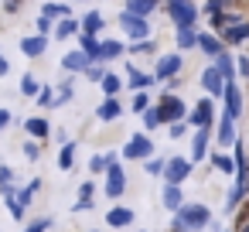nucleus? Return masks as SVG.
<instances>
[{
	"instance_id": "obj_1",
	"label": "nucleus",
	"mask_w": 249,
	"mask_h": 232,
	"mask_svg": "<svg viewBox=\"0 0 249 232\" xmlns=\"http://www.w3.org/2000/svg\"><path fill=\"white\" fill-rule=\"evenodd\" d=\"M174 215H178V222H181L188 232H198V229H205V225L212 222V208L201 205V201H184Z\"/></svg>"
},
{
	"instance_id": "obj_2",
	"label": "nucleus",
	"mask_w": 249,
	"mask_h": 232,
	"mask_svg": "<svg viewBox=\"0 0 249 232\" xmlns=\"http://www.w3.org/2000/svg\"><path fill=\"white\" fill-rule=\"evenodd\" d=\"M167 18L174 28H195L201 14L195 7V0H167Z\"/></svg>"
},
{
	"instance_id": "obj_3",
	"label": "nucleus",
	"mask_w": 249,
	"mask_h": 232,
	"mask_svg": "<svg viewBox=\"0 0 249 232\" xmlns=\"http://www.w3.org/2000/svg\"><path fill=\"white\" fill-rule=\"evenodd\" d=\"M157 113H160V123H178V120H188V106H184V99L181 96H174V92H164L160 99H157Z\"/></svg>"
},
{
	"instance_id": "obj_4",
	"label": "nucleus",
	"mask_w": 249,
	"mask_h": 232,
	"mask_svg": "<svg viewBox=\"0 0 249 232\" xmlns=\"http://www.w3.org/2000/svg\"><path fill=\"white\" fill-rule=\"evenodd\" d=\"M191 157H167L164 161V184H184L191 174Z\"/></svg>"
},
{
	"instance_id": "obj_5",
	"label": "nucleus",
	"mask_w": 249,
	"mask_h": 232,
	"mask_svg": "<svg viewBox=\"0 0 249 232\" xmlns=\"http://www.w3.org/2000/svg\"><path fill=\"white\" fill-rule=\"evenodd\" d=\"M154 154V140L147 137V133H133L130 140H126V147H123V157L126 161H147Z\"/></svg>"
},
{
	"instance_id": "obj_6",
	"label": "nucleus",
	"mask_w": 249,
	"mask_h": 232,
	"mask_svg": "<svg viewBox=\"0 0 249 232\" xmlns=\"http://www.w3.org/2000/svg\"><path fill=\"white\" fill-rule=\"evenodd\" d=\"M120 28H123L133 41L150 38V24H147V18H137V14H130V11H123V14H120Z\"/></svg>"
},
{
	"instance_id": "obj_7",
	"label": "nucleus",
	"mask_w": 249,
	"mask_h": 232,
	"mask_svg": "<svg viewBox=\"0 0 249 232\" xmlns=\"http://www.w3.org/2000/svg\"><path fill=\"white\" fill-rule=\"evenodd\" d=\"M181 65H184V62H181V55H178V52H167V55H160V58H157L154 79H157V82H167V79H174V75L181 72Z\"/></svg>"
},
{
	"instance_id": "obj_8",
	"label": "nucleus",
	"mask_w": 249,
	"mask_h": 232,
	"mask_svg": "<svg viewBox=\"0 0 249 232\" xmlns=\"http://www.w3.org/2000/svg\"><path fill=\"white\" fill-rule=\"evenodd\" d=\"M123 191H126V174H123L120 161H113V164L106 167V195L116 201V198H123Z\"/></svg>"
},
{
	"instance_id": "obj_9",
	"label": "nucleus",
	"mask_w": 249,
	"mask_h": 232,
	"mask_svg": "<svg viewBox=\"0 0 249 232\" xmlns=\"http://www.w3.org/2000/svg\"><path fill=\"white\" fill-rule=\"evenodd\" d=\"M215 123V103L212 99H198L195 109L188 113V126H212Z\"/></svg>"
},
{
	"instance_id": "obj_10",
	"label": "nucleus",
	"mask_w": 249,
	"mask_h": 232,
	"mask_svg": "<svg viewBox=\"0 0 249 232\" xmlns=\"http://www.w3.org/2000/svg\"><path fill=\"white\" fill-rule=\"evenodd\" d=\"M208 137H212V126H195V140H191V164L205 161L208 157Z\"/></svg>"
},
{
	"instance_id": "obj_11",
	"label": "nucleus",
	"mask_w": 249,
	"mask_h": 232,
	"mask_svg": "<svg viewBox=\"0 0 249 232\" xmlns=\"http://www.w3.org/2000/svg\"><path fill=\"white\" fill-rule=\"evenodd\" d=\"M201 86H205L208 96H222V92H225V79H222L218 65H208V69L201 72Z\"/></svg>"
},
{
	"instance_id": "obj_12",
	"label": "nucleus",
	"mask_w": 249,
	"mask_h": 232,
	"mask_svg": "<svg viewBox=\"0 0 249 232\" xmlns=\"http://www.w3.org/2000/svg\"><path fill=\"white\" fill-rule=\"evenodd\" d=\"M21 52L28 58H41L48 52V35H28V38H21Z\"/></svg>"
},
{
	"instance_id": "obj_13",
	"label": "nucleus",
	"mask_w": 249,
	"mask_h": 232,
	"mask_svg": "<svg viewBox=\"0 0 249 232\" xmlns=\"http://www.w3.org/2000/svg\"><path fill=\"white\" fill-rule=\"evenodd\" d=\"M225 113L232 116V120H239L242 116V92H239V86L235 82H225Z\"/></svg>"
},
{
	"instance_id": "obj_14",
	"label": "nucleus",
	"mask_w": 249,
	"mask_h": 232,
	"mask_svg": "<svg viewBox=\"0 0 249 232\" xmlns=\"http://www.w3.org/2000/svg\"><path fill=\"white\" fill-rule=\"evenodd\" d=\"M89 65H92V58H89L82 48H75V52H69V55L62 58V69H65V72H86Z\"/></svg>"
},
{
	"instance_id": "obj_15",
	"label": "nucleus",
	"mask_w": 249,
	"mask_h": 232,
	"mask_svg": "<svg viewBox=\"0 0 249 232\" xmlns=\"http://www.w3.org/2000/svg\"><path fill=\"white\" fill-rule=\"evenodd\" d=\"M79 48L92 58V62H103L99 58V52H103V41H99V35H86V31H79Z\"/></svg>"
},
{
	"instance_id": "obj_16",
	"label": "nucleus",
	"mask_w": 249,
	"mask_h": 232,
	"mask_svg": "<svg viewBox=\"0 0 249 232\" xmlns=\"http://www.w3.org/2000/svg\"><path fill=\"white\" fill-rule=\"evenodd\" d=\"M120 113H123V106L116 103V96H106V99L99 103V109H96V116H99L103 123H113V120H120Z\"/></svg>"
},
{
	"instance_id": "obj_17",
	"label": "nucleus",
	"mask_w": 249,
	"mask_h": 232,
	"mask_svg": "<svg viewBox=\"0 0 249 232\" xmlns=\"http://www.w3.org/2000/svg\"><path fill=\"white\" fill-rule=\"evenodd\" d=\"M215 137H218V147H232L235 143V120L229 113H222V126L215 130Z\"/></svg>"
},
{
	"instance_id": "obj_18",
	"label": "nucleus",
	"mask_w": 249,
	"mask_h": 232,
	"mask_svg": "<svg viewBox=\"0 0 249 232\" xmlns=\"http://www.w3.org/2000/svg\"><path fill=\"white\" fill-rule=\"evenodd\" d=\"M218 35H222V41H225V45H239V41H246V38H249V24H246V21H239V24L222 28Z\"/></svg>"
},
{
	"instance_id": "obj_19",
	"label": "nucleus",
	"mask_w": 249,
	"mask_h": 232,
	"mask_svg": "<svg viewBox=\"0 0 249 232\" xmlns=\"http://www.w3.org/2000/svg\"><path fill=\"white\" fill-rule=\"evenodd\" d=\"M79 28H82L86 35H99V31L106 28V18H103L99 11H86V18L79 21Z\"/></svg>"
},
{
	"instance_id": "obj_20",
	"label": "nucleus",
	"mask_w": 249,
	"mask_h": 232,
	"mask_svg": "<svg viewBox=\"0 0 249 232\" xmlns=\"http://www.w3.org/2000/svg\"><path fill=\"white\" fill-rule=\"evenodd\" d=\"M198 48H201L205 55H212V58H215V55H218V52H222L225 45H222V38H218V35H208V31H198Z\"/></svg>"
},
{
	"instance_id": "obj_21",
	"label": "nucleus",
	"mask_w": 249,
	"mask_h": 232,
	"mask_svg": "<svg viewBox=\"0 0 249 232\" xmlns=\"http://www.w3.org/2000/svg\"><path fill=\"white\" fill-rule=\"evenodd\" d=\"M215 65H218V72H222V79H225V82H232V79L239 75V72H235V58H232L225 48L215 55Z\"/></svg>"
},
{
	"instance_id": "obj_22",
	"label": "nucleus",
	"mask_w": 249,
	"mask_h": 232,
	"mask_svg": "<svg viewBox=\"0 0 249 232\" xmlns=\"http://www.w3.org/2000/svg\"><path fill=\"white\" fill-rule=\"evenodd\" d=\"M133 222V208H109L106 212V225H113V229H123V225H130Z\"/></svg>"
},
{
	"instance_id": "obj_23",
	"label": "nucleus",
	"mask_w": 249,
	"mask_h": 232,
	"mask_svg": "<svg viewBox=\"0 0 249 232\" xmlns=\"http://www.w3.org/2000/svg\"><path fill=\"white\" fill-rule=\"evenodd\" d=\"M24 130H28V133H31L35 140H45V137H48V130H52V123H48L45 116H28Z\"/></svg>"
},
{
	"instance_id": "obj_24",
	"label": "nucleus",
	"mask_w": 249,
	"mask_h": 232,
	"mask_svg": "<svg viewBox=\"0 0 249 232\" xmlns=\"http://www.w3.org/2000/svg\"><path fill=\"white\" fill-rule=\"evenodd\" d=\"M181 205H184L181 184H164V208H167V212H178Z\"/></svg>"
},
{
	"instance_id": "obj_25",
	"label": "nucleus",
	"mask_w": 249,
	"mask_h": 232,
	"mask_svg": "<svg viewBox=\"0 0 249 232\" xmlns=\"http://www.w3.org/2000/svg\"><path fill=\"white\" fill-rule=\"evenodd\" d=\"M92 191H96L92 181H82V184H79V201L72 205V212H89V208H92Z\"/></svg>"
},
{
	"instance_id": "obj_26",
	"label": "nucleus",
	"mask_w": 249,
	"mask_h": 232,
	"mask_svg": "<svg viewBox=\"0 0 249 232\" xmlns=\"http://www.w3.org/2000/svg\"><path fill=\"white\" fill-rule=\"evenodd\" d=\"M157 4H160V0H126V11L137 14V18H150Z\"/></svg>"
},
{
	"instance_id": "obj_27",
	"label": "nucleus",
	"mask_w": 249,
	"mask_h": 232,
	"mask_svg": "<svg viewBox=\"0 0 249 232\" xmlns=\"http://www.w3.org/2000/svg\"><path fill=\"white\" fill-rule=\"evenodd\" d=\"M82 28H79V21L75 18H58V24H55V35H58V41H65V38H72V35H79Z\"/></svg>"
},
{
	"instance_id": "obj_28",
	"label": "nucleus",
	"mask_w": 249,
	"mask_h": 232,
	"mask_svg": "<svg viewBox=\"0 0 249 232\" xmlns=\"http://www.w3.org/2000/svg\"><path fill=\"white\" fill-rule=\"evenodd\" d=\"M120 55H126V45H123V41H116V38L103 41V52H99V58H103V62H109V58H120Z\"/></svg>"
},
{
	"instance_id": "obj_29",
	"label": "nucleus",
	"mask_w": 249,
	"mask_h": 232,
	"mask_svg": "<svg viewBox=\"0 0 249 232\" xmlns=\"http://www.w3.org/2000/svg\"><path fill=\"white\" fill-rule=\"evenodd\" d=\"M126 72H130V79H126V86H130V89H133V92H140V89H147V86H150V82H154V75H147V72H137V69H133V65H130V69H126Z\"/></svg>"
},
{
	"instance_id": "obj_30",
	"label": "nucleus",
	"mask_w": 249,
	"mask_h": 232,
	"mask_svg": "<svg viewBox=\"0 0 249 232\" xmlns=\"http://www.w3.org/2000/svg\"><path fill=\"white\" fill-rule=\"evenodd\" d=\"M198 45V28H178V48H195Z\"/></svg>"
},
{
	"instance_id": "obj_31",
	"label": "nucleus",
	"mask_w": 249,
	"mask_h": 232,
	"mask_svg": "<svg viewBox=\"0 0 249 232\" xmlns=\"http://www.w3.org/2000/svg\"><path fill=\"white\" fill-rule=\"evenodd\" d=\"M99 86H103V92H106V96H116V92L123 89V79H120V75H113V72H106Z\"/></svg>"
},
{
	"instance_id": "obj_32",
	"label": "nucleus",
	"mask_w": 249,
	"mask_h": 232,
	"mask_svg": "<svg viewBox=\"0 0 249 232\" xmlns=\"http://www.w3.org/2000/svg\"><path fill=\"white\" fill-rule=\"evenodd\" d=\"M150 52H157V45H154L150 38H143V41H133V45H126V55H150Z\"/></svg>"
},
{
	"instance_id": "obj_33",
	"label": "nucleus",
	"mask_w": 249,
	"mask_h": 232,
	"mask_svg": "<svg viewBox=\"0 0 249 232\" xmlns=\"http://www.w3.org/2000/svg\"><path fill=\"white\" fill-rule=\"evenodd\" d=\"M75 164V143H62V154H58V167L69 171Z\"/></svg>"
},
{
	"instance_id": "obj_34",
	"label": "nucleus",
	"mask_w": 249,
	"mask_h": 232,
	"mask_svg": "<svg viewBox=\"0 0 249 232\" xmlns=\"http://www.w3.org/2000/svg\"><path fill=\"white\" fill-rule=\"evenodd\" d=\"M208 161H212V167H218L222 174L235 171V161H232V157H225V154H208Z\"/></svg>"
},
{
	"instance_id": "obj_35",
	"label": "nucleus",
	"mask_w": 249,
	"mask_h": 232,
	"mask_svg": "<svg viewBox=\"0 0 249 232\" xmlns=\"http://www.w3.org/2000/svg\"><path fill=\"white\" fill-rule=\"evenodd\" d=\"M21 92H24L28 99H35V96L41 92V82H38L35 75H24V79H21Z\"/></svg>"
},
{
	"instance_id": "obj_36",
	"label": "nucleus",
	"mask_w": 249,
	"mask_h": 232,
	"mask_svg": "<svg viewBox=\"0 0 249 232\" xmlns=\"http://www.w3.org/2000/svg\"><path fill=\"white\" fill-rule=\"evenodd\" d=\"M113 161H116V154H103V157H92L89 167H92V174H106V167H109Z\"/></svg>"
},
{
	"instance_id": "obj_37",
	"label": "nucleus",
	"mask_w": 249,
	"mask_h": 232,
	"mask_svg": "<svg viewBox=\"0 0 249 232\" xmlns=\"http://www.w3.org/2000/svg\"><path fill=\"white\" fill-rule=\"evenodd\" d=\"M157 126H160V113H157V106L143 109V130H157Z\"/></svg>"
},
{
	"instance_id": "obj_38",
	"label": "nucleus",
	"mask_w": 249,
	"mask_h": 232,
	"mask_svg": "<svg viewBox=\"0 0 249 232\" xmlns=\"http://www.w3.org/2000/svg\"><path fill=\"white\" fill-rule=\"evenodd\" d=\"M103 75H106V69H103V62H92V65L86 69V79H89V82H103Z\"/></svg>"
},
{
	"instance_id": "obj_39",
	"label": "nucleus",
	"mask_w": 249,
	"mask_h": 232,
	"mask_svg": "<svg viewBox=\"0 0 249 232\" xmlns=\"http://www.w3.org/2000/svg\"><path fill=\"white\" fill-rule=\"evenodd\" d=\"M35 103H38V106H55V89H48V86H41V92L35 96Z\"/></svg>"
},
{
	"instance_id": "obj_40",
	"label": "nucleus",
	"mask_w": 249,
	"mask_h": 232,
	"mask_svg": "<svg viewBox=\"0 0 249 232\" xmlns=\"http://www.w3.org/2000/svg\"><path fill=\"white\" fill-rule=\"evenodd\" d=\"M133 113H143V109H150V96H147V89H140L137 92V99H133V106H130Z\"/></svg>"
},
{
	"instance_id": "obj_41",
	"label": "nucleus",
	"mask_w": 249,
	"mask_h": 232,
	"mask_svg": "<svg viewBox=\"0 0 249 232\" xmlns=\"http://www.w3.org/2000/svg\"><path fill=\"white\" fill-rule=\"evenodd\" d=\"M242 195H246V188L242 184H235L232 191H229V201H225V208L232 212V208H239V201H242Z\"/></svg>"
},
{
	"instance_id": "obj_42",
	"label": "nucleus",
	"mask_w": 249,
	"mask_h": 232,
	"mask_svg": "<svg viewBox=\"0 0 249 232\" xmlns=\"http://www.w3.org/2000/svg\"><path fill=\"white\" fill-rule=\"evenodd\" d=\"M69 99H72V86H69V82H65V86H62V89H58V96H55V106H65V103H69Z\"/></svg>"
},
{
	"instance_id": "obj_43",
	"label": "nucleus",
	"mask_w": 249,
	"mask_h": 232,
	"mask_svg": "<svg viewBox=\"0 0 249 232\" xmlns=\"http://www.w3.org/2000/svg\"><path fill=\"white\" fill-rule=\"evenodd\" d=\"M184 133H188V123H184V120H178V123H171V140H181Z\"/></svg>"
},
{
	"instance_id": "obj_44",
	"label": "nucleus",
	"mask_w": 249,
	"mask_h": 232,
	"mask_svg": "<svg viewBox=\"0 0 249 232\" xmlns=\"http://www.w3.org/2000/svg\"><path fill=\"white\" fill-rule=\"evenodd\" d=\"M147 174H164V161L160 157H147Z\"/></svg>"
},
{
	"instance_id": "obj_45",
	"label": "nucleus",
	"mask_w": 249,
	"mask_h": 232,
	"mask_svg": "<svg viewBox=\"0 0 249 232\" xmlns=\"http://www.w3.org/2000/svg\"><path fill=\"white\" fill-rule=\"evenodd\" d=\"M235 72H239L242 79H249V55H239V58H235Z\"/></svg>"
},
{
	"instance_id": "obj_46",
	"label": "nucleus",
	"mask_w": 249,
	"mask_h": 232,
	"mask_svg": "<svg viewBox=\"0 0 249 232\" xmlns=\"http://www.w3.org/2000/svg\"><path fill=\"white\" fill-rule=\"evenodd\" d=\"M24 157H28V161H38V157H41V147L28 140V143H24Z\"/></svg>"
},
{
	"instance_id": "obj_47",
	"label": "nucleus",
	"mask_w": 249,
	"mask_h": 232,
	"mask_svg": "<svg viewBox=\"0 0 249 232\" xmlns=\"http://www.w3.org/2000/svg\"><path fill=\"white\" fill-rule=\"evenodd\" d=\"M31 198H35V188H31V184H28V188H24V191H18V201H21V205H24V208H28V205H31Z\"/></svg>"
},
{
	"instance_id": "obj_48",
	"label": "nucleus",
	"mask_w": 249,
	"mask_h": 232,
	"mask_svg": "<svg viewBox=\"0 0 249 232\" xmlns=\"http://www.w3.org/2000/svg\"><path fill=\"white\" fill-rule=\"evenodd\" d=\"M48 225H52V218H38L35 225H28L24 232H48Z\"/></svg>"
},
{
	"instance_id": "obj_49",
	"label": "nucleus",
	"mask_w": 249,
	"mask_h": 232,
	"mask_svg": "<svg viewBox=\"0 0 249 232\" xmlns=\"http://www.w3.org/2000/svg\"><path fill=\"white\" fill-rule=\"evenodd\" d=\"M52 24H55V21L41 14V18H38V35H48V31H52Z\"/></svg>"
},
{
	"instance_id": "obj_50",
	"label": "nucleus",
	"mask_w": 249,
	"mask_h": 232,
	"mask_svg": "<svg viewBox=\"0 0 249 232\" xmlns=\"http://www.w3.org/2000/svg\"><path fill=\"white\" fill-rule=\"evenodd\" d=\"M11 178H14V171L4 164V167H0V188H7V184H11Z\"/></svg>"
},
{
	"instance_id": "obj_51",
	"label": "nucleus",
	"mask_w": 249,
	"mask_h": 232,
	"mask_svg": "<svg viewBox=\"0 0 249 232\" xmlns=\"http://www.w3.org/2000/svg\"><path fill=\"white\" fill-rule=\"evenodd\" d=\"M7 126H11V109L0 106V130H7Z\"/></svg>"
},
{
	"instance_id": "obj_52",
	"label": "nucleus",
	"mask_w": 249,
	"mask_h": 232,
	"mask_svg": "<svg viewBox=\"0 0 249 232\" xmlns=\"http://www.w3.org/2000/svg\"><path fill=\"white\" fill-rule=\"evenodd\" d=\"M7 72H11V65H7V58H4V55H0V79H4Z\"/></svg>"
},
{
	"instance_id": "obj_53",
	"label": "nucleus",
	"mask_w": 249,
	"mask_h": 232,
	"mask_svg": "<svg viewBox=\"0 0 249 232\" xmlns=\"http://www.w3.org/2000/svg\"><path fill=\"white\" fill-rule=\"evenodd\" d=\"M239 232H249V218H246V222H239Z\"/></svg>"
},
{
	"instance_id": "obj_54",
	"label": "nucleus",
	"mask_w": 249,
	"mask_h": 232,
	"mask_svg": "<svg viewBox=\"0 0 249 232\" xmlns=\"http://www.w3.org/2000/svg\"><path fill=\"white\" fill-rule=\"evenodd\" d=\"M225 4H229V0H218V7H222V11H225Z\"/></svg>"
},
{
	"instance_id": "obj_55",
	"label": "nucleus",
	"mask_w": 249,
	"mask_h": 232,
	"mask_svg": "<svg viewBox=\"0 0 249 232\" xmlns=\"http://www.w3.org/2000/svg\"><path fill=\"white\" fill-rule=\"evenodd\" d=\"M72 4H82V0H72Z\"/></svg>"
},
{
	"instance_id": "obj_56",
	"label": "nucleus",
	"mask_w": 249,
	"mask_h": 232,
	"mask_svg": "<svg viewBox=\"0 0 249 232\" xmlns=\"http://www.w3.org/2000/svg\"><path fill=\"white\" fill-rule=\"evenodd\" d=\"M92 232H99V229H92Z\"/></svg>"
},
{
	"instance_id": "obj_57",
	"label": "nucleus",
	"mask_w": 249,
	"mask_h": 232,
	"mask_svg": "<svg viewBox=\"0 0 249 232\" xmlns=\"http://www.w3.org/2000/svg\"><path fill=\"white\" fill-rule=\"evenodd\" d=\"M140 232H143V229H140Z\"/></svg>"
}]
</instances>
